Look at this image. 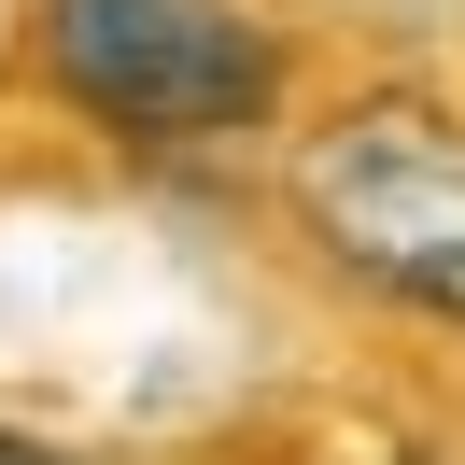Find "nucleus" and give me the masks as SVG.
<instances>
[{"mask_svg":"<svg viewBox=\"0 0 465 465\" xmlns=\"http://www.w3.org/2000/svg\"><path fill=\"white\" fill-rule=\"evenodd\" d=\"M43 71L114 142H212L268 114V29L240 0H43Z\"/></svg>","mask_w":465,"mask_h":465,"instance_id":"2","label":"nucleus"},{"mask_svg":"<svg viewBox=\"0 0 465 465\" xmlns=\"http://www.w3.org/2000/svg\"><path fill=\"white\" fill-rule=\"evenodd\" d=\"M296 212L352 282L465 324V114L437 99H352L296 155Z\"/></svg>","mask_w":465,"mask_h":465,"instance_id":"1","label":"nucleus"},{"mask_svg":"<svg viewBox=\"0 0 465 465\" xmlns=\"http://www.w3.org/2000/svg\"><path fill=\"white\" fill-rule=\"evenodd\" d=\"M0 465H71V451H43V437H0Z\"/></svg>","mask_w":465,"mask_h":465,"instance_id":"3","label":"nucleus"}]
</instances>
